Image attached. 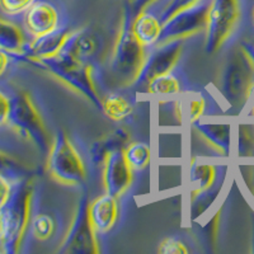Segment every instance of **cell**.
<instances>
[{"label": "cell", "mask_w": 254, "mask_h": 254, "mask_svg": "<svg viewBox=\"0 0 254 254\" xmlns=\"http://www.w3.org/2000/svg\"><path fill=\"white\" fill-rule=\"evenodd\" d=\"M144 4H145V0H133V1H132L133 10H135V12L137 13L140 10V9H141L142 6H144Z\"/></svg>", "instance_id": "cell-36"}, {"label": "cell", "mask_w": 254, "mask_h": 254, "mask_svg": "<svg viewBox=\"0 0 254 254\" xmlns=\"http://www.w3.org/2000/svg\"><path fill=\"white\" fill-rule=\"evenodd\" d=\"M149 1H151V0H145V4H146V3H149ZM145 4H144V5H145Z\"/></svg>", "instance_id": "cell-40"}, {"label": "cell", "mask_w": 254, "mask_h": 254, "mask_svg": "<svg viewBox=\"0 0 254 254\" xmlns=\"http://www.w3.org/2000/svg\"><path fill=\"white\" fill-rule=\"evenodd\" d=\"M13 183L10 179L6 178L5 176L0 174V207L8 201L9 196L12 193Z\"/></svg>", "instance_id": "cell-32"}, {"label": "cell", "mask_w": 254, "mask_h": 254, "mask_svg": "<svg viewBox=\"0 0 254 254\" xmlns=\"http://www.w3.org/2000/svg\"><path fill=\"white\" fill-rule=\"evenodd\" d=\"M9 61H10V56H9L8 52L0 50V76L5 72L6 67L9 65Z\"/></svg>", "instance_id": "cell-34"}, {"label": "cell", "mask_w": 254, "mask_h": 254, "mask_svg": "<svg viewBox=\"0 0 254 254\" xmlns=\"http://www.w3.org/2000/svg\"><path fill=\"white\" fill-rule=\"evenodd\" d=\"M249 117H253L254 119V102H253V104H252V107H251V111H249Z\"/></svg>", "instance_id": "cell-37"}, {"label": "cell", "mask_w": 254, "mask_h": 254, "mask_svg": "<svg viewBox=\"0 0 254 254\" xmlns=\"http://www.w3.org/2000/svg\"><path fill=\"white\" fill-rule=\"evenodd\" d=\"M252 181H253V185H254V168H253V171H252Z\"/></svg>", "instance_id": "cell-39"}, {"label": "cell", "mask_w": 254, "mask_h": 254, "mask_svg": "<svg viewBox=\"0 0 254 254\" xmlns=\"http://www.w3.org/2000/svg\"><path fill=\"white\" fill-rule=\"evenodd\" d=\"M171 0H151L145 4L132 19V31L145 47H153L162 32L163 14Z\"/></svg>", "instance_id": "cell-11"}, {"label": "cell", "mask_w": 254, "mask_h": 254, "mask_svg": "<svg viewBox=\"0 0 254 254\" xmlns=\"http://www.w3.org/2000/svg\"><path fill=\"white\" fill-rule=\"evenodd\" d=\"M0 174L5 176L12 182H17L20 179L28 178L29 171L22 163L18 162L17 159L0 151Z\"/></svg>", "instance_id": "cell-24"}, {"label": "cell", "mask_w": 254, "mask_h": 254, "mask_svg": "<svg viewBox=\"0 0 254 254\" xmlns=\"http://www.w3.org/2000/svg\"><path fill=\"white\" fill-rule=\"evenodd\" d=\"M146 56L147 47L133 33L131 13L126 10L110 60V76L113 84L122 88L135 85Z\"/></svg>", "instance_id": "cell-2"}, {"label": "cell", "mask_w": 254, "mask_h": 254, "mask_svg": "<svg viewBox=\"0 0 254 254\" xmlns=\"http://www.w3.org/2000/svg\"><path fill=\"white\" fill-rule=\"evenodd\" d=\"M211 3L212 0H198L193 5L174 13L163 24L162 32L155 45H162L174 40H187L201 32H206Z\"/></svg>", "instance_id": "cell-8"}, {"label": "cell", "mask_w": 254, "mask_h": 254, "mask_svg": "<svg viewBox=\"0 0 254 254\" xmlns=\"http://www.w3.org/2000/svg\"><path fill=\"white\" fill-rule=\"evenodd\" d=\"M240 18V0H212L206 28V54L212 55L228 44L239 26Z\"/></svg>", "instance_id": "cell-7"}, {"label": "cell", "mask_w": 254, "mask_h": 254, "mask_svg": "<svg viewBox=\"0 0 254 254\" xmlns=\"http://www.w3.org/2000/svg\"><path fill=\"white\" fill-rule=\"evenodd\" d=\"M97 233L89 217V199L87 192L81 194L71 225L61 243L60 254H98L99 244Z\"/></svg>", "instance_id": "cell-9"}, {"label": "cell", "mask_w": 254, "mask_h": 254, "mask_svg": "<svg viewBox=\"0 0 254 254\" xmlns=\"http://www.w3.org/2000/svg\"><path fill=\"white\" fill-rule=\"evenodd\" d=\"M102 178L106 193L117 198H121L126 193L132 183L133 171L125 158L124 149L111 151L106 156Z\"/></svg>", "instance_id": "cell-12"}, {"label": "cell", "mask_w": 254, "mask_h": 254, "mask_svg": "<svg viewBox=\"0 0 254 254\" xmlns=\"http://www.w3.org/2000/svg\"><path fill=\"white\" fill-rule=\"evenodd\" d=\"M254 153V135L248 126L239 127V142L238 154L239 156H251Z\"/></svg>", "instance_id": "cell-26"}, {"label": "cell", "mask_w": 254, "mask_h": 254, "mask_svg": "<svg viewBox=\"0 0 254 254\" xmlns=\"http://www.w3.org/2000/svg\"><path fill=\"white\" fill-rule=\"evenodd\" d=\"M71 31L72 29L60 27L49 35L41 36L38 38H32L26 54L27 59H29L31 61H37L41 59L54 58V56L59 55L65 42L69 38Z\"/></svg>", "instance_id": "cell-16"}, {"label": "cell", "mask_w": 254, "mask_h": 254, "mask_svg": "<svg viewBox=\"0 0 254 254\" xmlns=\"http://www.w3.org/2000/svg\"><path fill=\"white\" fill-rule=\"evenodd\" d=\"M99 49L101 40L92 29H72L60 54H66L84 63L92 64Z\"/></svg>", "instance_id": "cell-15"}, {"label": "cell", "mask_w": 254, "mask_h": 254, "mask_svg": "<svg viewBox=\"0 0 254 254\" xmlns=\"http://www.w3.org/2000/svg\"><path fill=\"white\" fill-rule=\"evenodd\" d=\"M120 215L119 198L103 193L89 202V217L95 233L98 235L108 234L115 228Z\"/></svg>", "instance_id": "cell-14"}, {"label": "cell", "mask_w": 254, "mask_h": 254, "mask_svg": "<svg viewBox=\"0 0 254 254\" xmlns=\"http://www.w3.org/2000/svg\"><path fill=\"white\" fill-rule=\"evenodd\" d=\"M186 40H174L162 45H155L147 52L144 67L135 85H147L154 78L173 71L181 60Z\"/></svg>", "instance_id": "cell-10"}, {"label": "cell", "mask_w": 254, "mask_h": 254, "mask_svg": "<svg viewBox=\"0 0 254 254\" xmlns=\"http://www.w3.org/2000/svg\"><path fill=\"white\" fill-rule=\"evenodd\" d=\"M130 141V133L125 128H116L101 139L95 140L90 147V158L93 164H103L104 159L111 151L125 149Z\"/></svg>", "instance_id": "cell-18"}, {"label": "cell", "mask_w": 254, "mask_h": 254, "mask_svg": "<svg viewBox=\"0 0 254 254\" xmlns=\"http://www.w3.org/2000/svg\"><path fill=\"white\" fill-rule=\"evenodd\" d=\"M159 254H188L190 249L185 243L178 238H167L160 243L158 248Z\"/></svg>", "instance_id": "cell-27"}, {"label": "cell", "mask_w": 254, "mask_h": 254, "mask_svg": "<svg viewBox=\"0 0 254 254\" xmlns=\"http://www.w3.org/2000/svg\"><path fill=\"white\" fill-rule=\"evenodd\" d=\"M46 168L50 177L63 186L76 187L87 181L83 156L64 131H59L52 140Z\"/></svg>", "instance_id": "cell-6"}, {"label": "cell", "mask_w": 254, "mask_h": 254, "mask_svg": "<svg viewBox=\"0 0 254 254\" xmlns=\"http://www.w3.org/2000/svg\"><path fill=\"white\" fill-rule=\"evenodd\" d=\"M207 111V101L202 94H194L190 99V122L199 120Z\"/></svg>", "instance_id": "cell-29"}, {"label": "cell", "mask_w": 254, "mask_h": 254, "mask_svg": "<svg viewBox=\"0 0 254 254\" xmlns=\"http://www.w3.org/2000/svg\"><path fill=\"white\" fill-rule=\"evenodd\" d=\"M253 22H254V8H253Z\"/></svg>", "instance_id": "cell-41"}, {"label": "cell", "mask_w": 254, "mask_h": 254, "mask_svg": "<svg viewBox=\"0 0 254 254\" xmlns=\"http://www.w3.org/2000/svg\"><path fill=\"white\" fill-rule=\"evenodd\" d=\"M10 106H12L10 97L6 95L3 90H0V127L8 125Z\"/></svg>", "instance_id": "cell-31"}, {"label": "cell", "mask_w": 254, "mask_h": 254, "mask_svg": "<svg viewBox=\"0 0 254 254\" xmlns=\"http://www.w3.org/2000/svg\"><path fill=\"white\" fill-rule=\"evenodd\" d=\"M102 113L116 122L125 121L133 112V106L130 99L120 93H111L102 98Z\"/></svg>", "instance_id": "cell-21"}, {"label": "cell", "mask_w": 254, "mask_h": 254, "mask_svg": "<svg viewBox=\"0 0 254 254\" xmlns=\"http://www.w3.org/2000/svg\"><path fill=\"white\" fill-rule=\"evenodd\" d=\"M10 115L8 126L22 137L33 142L42 153L49 154L52 137L47 130L40 111L32 101L31 95L24 90H18L10 97Z\"/></svg>", "instance_id": "cell-5"}, {"label": "cell", "mask_w": 254, "mask_h": 254, "mask_svg": "<svg viewBox=\"0 0 254 254\" xmlns=\"http://www.w3.org/2000/svg\"><path fill=\"white\" fill-rule=\"evenodd\" d=\"M220 93L226 102L238 107L254 92V64L242 46L226 58L219 79Z\"/></svg>", "instance_id": "cell-4"}, {"label": "cell", "mask_w": 254, "mask_h": 254, "mask_svg": "<svg viewBox=\"0 0 254 254\" xmlns=\"http://www.w3.org/2000/svg\"><path fill=\"white\" fill-rule=\"evenodd\" d=\"M240 46L243 47V50L247 52V55L251 58V60L253 61L254 64V44H251V42H243Z\"/></svg>", "instance_id": "cell-35"}, {"label": "cell", "mask_w": 254, "mask_h": 254, "mask_svg": "<svg viewBox=\"0 0 254 254\" xmlns=\"http://www.w3.org/2000/svg\"><path fill=\"white\" fill-rule=\"evenodd\" d=\"M35 63L102 111V98L95 85V69L93 64L84 63L66 54L41 59Z\"/></svg>", "instance_id": "cell-3"}, {"label": "cell", "mask_w": 254, "mask_h": 254, "mask_svg": "<svg viewBox=\"0 0 254 254\" xmlns=\"http://www.w3.org/2000/svg\"><path fill=\"white\" fill-rule=\"evenodd\" d=\"M147 92L155 95H169L177 94L182 90V84L178 76L173 74V71L156 76L150 80L146 85Z\"/></svg>", "instance_id": "cell-23"}, {"label": "cell", "mask_w": 254, "mask_h": 254, "mask_svg": "<svg viewBox=\"0 0 254 254\" xmlns=\"http://www.w3.org/2000/svg\"><path fill=\"white\" fill-rule=\"evenodd\" d=\"M33 181L24 178L13 183L12 193L0 207V253L19 252L31 222Z\"/></svg>", "instance_id": "cell-1"}, {"label": "cell", "mask_w": 254, "mask_h": 254, "mask_svg": "<svg viewBox=\"0 0 254 254\" xmlns=\"http://www.w3.org/2000/svg\"><path fill=\"white\" fill-rule=\"evenodd\" d=\"M219 168L211 164H202L198 162H192L190 171V197L202 193L205 190L214 187L219 178Z\"/></svg>", "instance_id": "cell-20"}, {"label": "cell", "mask_w": 254, "mask_h": 254, "mask_svg": "<svg viewBox=\"0 0 254 254\" xmlns=\"http://www.w3.org/2000/svg\"><path fill=\"white\" fill-rule=\"evenodd\" d=\"M23 14L24 29L32 38L49 35L63 27L59 9L47 0H36Z\"/></svg>", "instance_id": "cell-13"}, {"label": "cell", "mask_w": 254, "mask_h": 254, "mask_svg": "<svg viewBox=\"0 0 254 254\" xmlns=\"http://www.w3.org/2000/svg\"><path fill=\"white\" fill-rule=\"evenodd\" d=\"M198 0H171L168 3L167 8L164 10V14H163V22L171 18L174 13H177L178 10H182V9L187 8V6L193 5L194 3H197Z\"/></svg>", "instance_id": "cell-30"}, {"label": "cell", "mask_w": 254, "mask_h": 254, "mask_svg": "<svg viewBox=\"0 0 254 254\" xmlns=\"http://www.w3.org/2000/svg\"><path fill=\"white\" fill-rule=\"evenodd\" d=\"M194 130L203 141L224 156L230 154L231 126L229 124H205L199 120L192 122Z\"/></svg>", "instance_id": "cell-17"}, {"label": "cell", "mask_w": 254, "mask_h": 254, "mask_svg": "<svg viewBox=\"0 0 254 254\" xmlns=\"http://www.w3.org/2000/svg\"><path fill=\"white\" fill-rule=\"evenodd\" d=\"M32 235L38 240H47L55 230V221L47 214H37L31 219Z\"/></svg>", "instance_id": "cell-25"}, {"label": "cell", "mask_w": 254, "mask_h": 254, "mask_svg": "<svg viewBox=\"0 0 254 254\" xmlns=\"http://www.w3.org/2000/svg\"><path fill=\"white\" fill-rule=\"evenodd\" d=\"M124 154L133 172L142 171L150 162V147L145 142H130L124 149Z\"/></svg>", "instance_id": "cell-22"}, {"label": "cell", "mask_w": 254, "mask_h": 254, "mask_svg": "<svg viewBox=\"0 0 254 254\" xmlns=\"http://www.w3.org/2000/svg\"><path fill=\"white\" fill-rule=\"evenodd\" d=\"M28 45L23 29L14 22L0 18V50L8 52L9 55L24 56Z\"/></svg>", "instance_id": "cell-19"}, {"label": "cell", "mask_w": 254, "mask_h": 254, "mask_svg": "<svg viewBox=\"0 0 254 254\" xmlns=\"http://www.w3.org/2000/svg\"><path fill=\"white\" fill-rule=\"evenodd\" d=\"M252 244H253V247H252V253H254V225H253V238H252Z\"/></svg>", "instance_id": "cell-38"}, {"label": "cell", "mask_w": 254, "mask_h": 254, "mask_svg": "<svg viewBox=\"0 0 254 254\" xmlns=\"http://www.w3.org/2000/svg\"><path fill=\"white\" fill-rule=\"evenodd\" d=\"M219 217H220V212H217V214L212 217V220H210V222H208L205 228V234H203L205 240H210L212 244H214L215 239H216L217 225H219L217 222H219Z\"/></svg>", "instance_id": "cell-33"}, {"label": "cell", "mask_w": 254, "mask_h": 254, "mask_svg": "<svg viewBox=\"0 0 254 254\" xmlns=\"http://www.w3.org/2000/svg\"><path fill=\"white\" fill-rule=\"evenodd\" d=\"M36 0H0V8L9 15L24 13Z\"/></svg>", "instance_id": "cell-28"}]
</instances>
